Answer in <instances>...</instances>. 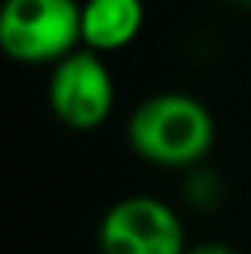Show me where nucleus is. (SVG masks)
Listing matches in <instances>:
<instances>
[{
  "label": "nucleus",
  "instance_id": "nucleus-1",
  "mask_svg": "<svg viewBox=\"0 0 251 254\" xmlns=\"http://www.w3.org/2000/svg\"><path fill=\"white\" fill-rule=\"evenodd\" d=\"M216 139V122L210 110L184 92H163L139 104L127 122L130 148L166 169L198 166Z\"/></svg>",
  "mask_w": 251,
  "mask_h": 254
},
{
  "label": "nucleus",
  "instance_id": "nucleus-2",
  "mask_svg": "<svg viewBox=\"0 0 251 254\" xmlns=\"http://www.w3.org/2000/svg\"><path fill=\"white\" fill-rule=\"evenodd\" d=\"M77 0H6L0 9V48L24 65H57L83 45Z\"/></svg>",
  "mask_w": 251,
  "mask_h": 254
},
{
  "label": "nucleus",
  "instance_id": "nucleus-3",
  "mask_svg": "<svg viewBox=\"0 0 251 254\" xmlns=\"http://www.w3.org/2000/svg\"><path fill=\"white\" fill-rule=\"evenodd\" d=\"M48 101L54 116L71 130L101 127L116 104L113 74L101 54L77 48L54 65L48 83Z\"/></svg>",
  "mask_w": 251,
  "mask_h": 254
},
{
  "label": "nucleus",
  "instance_id": "nucleus-4",
  "mask_svg": "<svg viewBox=\"0 0 251 254\" xmlns=\"http://www.w3.org/2000/svg\"><path fill=\"white\" fill-rule=\"evenodd\" d=\"M101 254H187L178 213L151 195H130L113 204L98 231Z\"/></svg>",
  "mask_w": 251,
  "mask_h": 254
},
{
  "label": "nucleus",
  "instance_id": "nucleus-5",
  "mask_svg": "<svg viewBox=\"0 0 251 254\" xmlns=\"http://www.w3.org/2000/svg\"><path fill=\"white\" fill-rule=\"evenodd\" d=\"M145 27L142 0H86L80 9L83 48L95 54H113L133 45Z\"/></svg>",
  "mask_w": 251,
  "mask_h": 254
},
{
  "label": "nucleus",
  "instance_id": "nucleus-6",
  "mask_svg": "<svg viewBox=\"0 0 251 254\" xmlns=\"http://www.w3.org/2000/svg\"><path fill=\"white\" fill-rule=\"evenodd\" d=\"M189 207H195L198 213H210L222 204L225 198V181L219 178V172H210V169H198L192 166L187 178V190H184Z\"/></svg>",
  "mask_w": 251,
  "mask_h": 254
},
{
  "label": "nucleus",
  "instance_id": "nucleus-7",
  "mask_svg": "<svg viewBox=\"0 0 251 254\" xmlns=\"http://www.w3.org/2000/svg\"><path fill=\"white\" fill-rule=\"evenodd\" d=\"M187 254H237V252L231 246H225V243H201V246L187 249Z\"/></svg>",
  "mask_w": 251,
  "mask_h": 254
},
{
  "label": "nucleus",
  "instance_id": "nucleus-8",
  "mask_svg": "<svg viewBox=\"0 0 251 254\" xmlns=\"http://www.w3.org/2000/svg\"><path fill=\"white\" fill-rule=\"evenodd\" d=\"M231 3H237V6H246V9H251V0H231Z\"/></svg>",
  "mask_w": 251,
  "mask_h": 254
}]
</instances>
